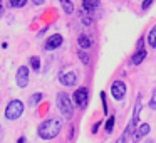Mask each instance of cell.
<instances>
[{"label": "cell", "instance_id": "6da1fadb", "mask_svg": "<svg viewBox=\"0 0 156 143\" xmlns=\"http://www.w3.org/2000/svg\"><path fill=\"white\" fill-rule=\"evenodd\" d=\"M62 130V119L61 118H47L37 126V135L41 140H54Z\"/></svg>", "mask_w": 156, "mask_h": 143}, {"label": "cell", "instance_id": "7a4b0ae2", "mask_svg": "<svg viewBox=\"0 0 156 143\" xmlns=\"http://www.w3.org/2000/svg\"><path fill=\"white\" fill-rule=\"evenodd\" d=\"M55 105L64 119H72L74 118V99L67 94L66 91H59L55 96Z\"/></svg>", "mask_w": 156, "mask_h": 143}, {"label": "cell", "instance_id": "3957f363", "mask_svg": "<svg viewBox=\"0 0 156 143\" xmlns=\"http://www.w3.org/2000/svg\"><path fill=\"white\" fill-rule=\"evenodd\" d=\"M24 109H25V105L20 99H10L5 106V118L9 121H17L24 115Z\"/></svg>", "mask_w": 156, "mask_h": 143}, {"label": "cell", "instance_id": "277c9868", "mask_svg": "<svg viewBox=\"0 0 156 143\" xmlns=\"http://www.w3.org/2000/svg\"><path fill=\"white\" fill-rule=\"evenodd\" d=\"M29 81H30V69H29V66H19L17 72H15V84L20 89H24L29 86Z\"/></svg>", "mask_w": 156, "mask_h": 143}, {"label": "cell", "instance_id": "5b68a950", "mask_svg": "<svg viewBox=\"0 0 156 143\" xmlns=\"http://www.w3.org/2000/svg\"><path fill=\"white\" fill-rule=\"evenodd\" d=\"M126 91H128V86H126V82L122 81V79H116V81H112L111 96L116 99V101H122L124 96H126Z\"/></svg>", "mask_w": 156, "mask_h": 143}, {"label": "cell", "instance_id": "8992f818", "mask_svg": "<svg viewBox=\"0 0 156 143\" xmlns=\"http://www.w3.org/2000/svg\"><path fill=\"white\" fill-rule=\"evenodd\" d=\"M72 99H74V105L77 106V108L84 109L86 106H87V101H89V89L84 88V86L77 88V89L74 91V96H72Z\"/></svg>", "mask_w": 156, "mask_h": 143}, {"label": "cell", "instance_id": "52a82bcc", "mask_svg": "<svg viewBox=\"0 0 156 143\" xmlns=\"http://www.w3.org/2000/svg\"><path fill=\"white\" fill-rule=\"evenodd\" d=\"M141 108H143V105H141V101H139V98H138V101H136V105H134V109H133L131 121L128 123V126H126V131H128L131 136H133V133H134V130L139 126V115H141Z\"/></svg>", "mask_w": 156, "mask_h": 143}, {"label": "cell", "instance_id": "ba28073f", "mask_svg": "<svg viewBox=\"0 0 156 143\" xmlns=\"http://www.w3.org/2000/svg\"><path fill=\"white\" fill-rule=\"evenodd\" d=\"M59 82L66 88H72L77 84V74L74 71H67V72H61L59 74Z\"/></svg>", "mask_w": 156, "mask_h": 143}, {"label": "cell", "instance_id": "9c48e42d", "mask_svg": "<svg viewBox=\"0 0 156 143\" xmlns=\"http://www.w3.org/2000/svg\"><path fill=\"white\" fill-rule=\"evenodd\" d=\"M62 42H64V37L61 34H52L47 37L44 47H45V51H55V49H59L62 46Z\"/></svg>", "mask_w": 156, "mask_h": 143}, {"label": "cell", "instance_id": "30bf717a", "mask_svg": "<svg viewBox=\"0 0 156 143\" xmlns=\"http://www.w3.org/2000/svg\"><path fill=\"white\" fill-rule=\"evenodd\" d=\"M149 131H151V126H149V123H141V125H139L138 128L134 130V133H133V141L138 143L139 140H141L143 136H146Z\"/></svg>", "mask_w": 156, "mask_h": 143}, {"label": "cell", "instance_id": "8fae6325", "mask_svg": "<svg viewBox=\"0 0 156 143\" xmlns=\"http://www.w3.org/2000/svg\"><path fill=\"white\" fill-rule=\"evenodd\" d=\"M146 56H148V54H146L144 49H139V51H136L134 54L131 56V64H133V66H139V64H141V62L146 59Z\"/></svg>", "mask_w": 156, "mask_h": 143}, {"label": "cell", "instance_id": "7c38bea8", "mask_svg": "<svg viewBox=\"0 0 156 143\" xmlns=\"http://www.w3.org/2000/svg\"><path fill=\"white\" fill-rule=\"evenodd\" d=\"M77 46H79V49H89L92 46V41H91V37L89 35H86V34H79L77 35Z\"/></svg>", "mask_w": 156, "mask_h": 143}, {"label": "cell", "instance_id": "4fadbf2b", "mask_svg": "<svg viewBox=\"0 0 156 143\" xmlns=\"http://www.w3.org/2000/svg\"><path fill=\"white\" fill-rule=\"evenodd\" d=\"M99 5H101V0H82V9L91 12V14L96 9H99Z\"/></svg>", "mask_w": 156, "mask_h": 143}, {"label": "cell", "instance_id": "5bb4252c", "mask_svg": "<svg viewBox=\"0 0 156 143\" xmlns=\"http://www.w3.org/2000/svg\"><path fill=\"white\" fill-rule=\"evenodd\" d=\"M146 42H148V46L151 49H156V25L148 32V35H146Z\"/></svg>", "mask_w": 156, "mask_h": 143}, {"label": "cell", "instance_id": "9a60e30c", "mask_svg": "<svg viewBox=\"0 0 156 143\" xmlns=\"http://www.w3.org/2000/svg\"><path fill=\"white\" fill-rule=\"evenodd\" d=\"M42 98H44V94H42V93H34V94H30V98H29V106L35 108V106L42 101Z\"/></svg>", "mask_w": 156, "mask_h": 143}, {"label": "cell", "instance_id": "2e32d148", "mask_svg": "<svg viewBox=\"0 0 156 143\" xmlns=\"http://www.w3.org/2000/svg\"><path fill=\"white\" fill-rule=\"evenodd\" d=\"M62 10H64V14L71 15L74 14V4H72V0H66V2H62Z\"/></svg>", "mask_w": 156, "mask_h": 143}, {"label": "cell", "instance_id": "e0dca14e", "mask_svg": "<svg viewBox=\"0 0 156 143\" xmlns=\"http://www.w3.org/2000/svg\"><path fill=\"white\" fill-rule=\"evenodd\" d=\"M114 125H116V116H109L108 119H106V133H112V130H114Z\"/></svg>", "mask_w": 156, "mask_h": 143}, {"label": "cell", "instance_id": "ac0fdd59", "mask_svg": "<svg viewBox=\"0 0 156 143\" xmlns=\"http://www.w3.org/2000/svg\"><path fill=\"white\" fill-rule=\"evenodd\" d=\"M27 0H9V7L10 9H22L25 7Z\"/></svg>", "mask_w": 156, "mask_h": 143}, {"label": "cell", "instance_id": "d6986e66", "mask_svg": "<svg viewBox=\"0 0 156 143\" xmlns=\"http://www.w3.org/2000/svg\"><path fill=\"white\" fill-rule=\"evenodd\" d=\"M89 14H91V12H87V10H84V9H82V12H81L82 24H86V25H91V24H92V17H91Z\"/></svg>", "mask_w": 156, "mask_h": 143}, {"label": "cell", "instance_id": "ffe728a7", "mask_svg": "<svg viewBox=\"0 0 156 143\" xmlns=\"http://www.w3.org/2000/svg\"><path fill=\"white\" fill-rule=\"evenodd\" d=\"M29 62H30V68L34 69V71H39V69H41V59H39L37 56H32V57L29 59Z\"/></svg>", "mask_w": 156, "mask_h": 143}, {"label": "cell", "instance_id": "44dd1931", "mask_svg": "<svg viewBox=\"0 0 156 143\" xmlns=\"http://www.w3.org/2000/svg\"><path fill=\"white\" fill-rule=\"evenodd\" d=\"M101 103H102V111H104V115L108 116V113H109V109H108V96H106V93L104 91H101Z\"/></svg>", "mask_w": 156, "mask_h": 143}, {"label": "cell", "instance_id": "7402d4cb", "mask_svg": "<svg viewBox=\"0 0 156 143\" xmlns=\"http://www.w3.org/2000/svg\"><path fill=\"white\" fill-rule=\"evenodd\" d=\"M77 56H79V59H81V61L84 62V64H89V56L86 54L84 49H79V51H77Z\"/></svg>", "mask_w": 156, "mask_h": 143}, {"label": "cell", "instance_id": "603a6c76", "mask_svg": "<svg viewBox=\"0 0 156 143\" xmlns=\"http://www.w3.org/2000/svg\"><path fill=\"white\" fill-rule=\"evenodd\" d=\"M129 136H131V135H129V133L124 130V131L121 133V136L118 138V141H116V143H128V138H129Z\"/></svg>", "mask_w": 156, "mask_h": 143}, {"label": "cell", "instance_id": "cb8c5ba5", "mask_svg": "<svg viewBox=\"0 0 156 143\" xmlns=\"http://www.w3.org/2000/svg\"><path fill=\"white\" fill-rule=\"evenodd\" d=\"M149 108H151V109H156V89H153V93H151V99H149Z\"/></svg>", "mask_w": 156, "mask_h": 143}, {"label": "cell", "instance_id": "d4e9b609", "mask_svg": "<svg viewBox=\"0 0 156 143\" xmlns=\"http://www.w3.org/2000/svg\"><path fill=\"white\" fill-rule=\"evenodd\" d=\"M153 2H154V0H143V2H141V9H143V10H148V9L151 7Z\"/></svg>", "mask_w": 156, "mask_h": 143}, {"label": "cell", "instance_id": "484cf974", "mask_svg": "<svg viewBox=\"0 0 156 143\" xmlns=\"http://www.w3.org/2000/svg\"><path fill=\"white\" fill-rule=\"evenodd\" d=\"M101 123H102V121H98L94 126H92V130H91V133H92V135H96V133L99 131V128H101Z\"/></svg>", "mask_w": 156, "mask_h": 143}, {"label": "cell", "instance_id": "4316f807", "mask_svg": "<svg viewBox=\"0 0 156 143\" xmlns=\"http://www.w3.org/2000/svg\"><path fill=\"white\" fill-rule=\"evenodd\" d=\"M143 46H144V39H139L138 41V44H136V51H139V49H143Z\"/></svg>", "mask_w": 156, "mask_h": 143}, {"label": "cell", "instance_id": "83f0119b", "mask_svg": "<svg viewBox=\"0 0 156 143\" xmlns=\"http://www.w3.org/2000/svg\"><path fill=\"white\" fill-rule=\"evenodd\" d=\"M44 2H45V0H32V4H34V5H42Z\"/></svg>", "mask_w": 156, "mask_h": 143}, {"label": "cell", "instance_id": "f1b7e54d", "mask_svg": "<svg viewBox=\"0 0 156 143\" xmlns=\"http://www.w3.org/2000/svg\"><path fill=\"white\" fill-rule=\"evenodd\" d=\"M2 12H4V2L0 0V15H2Z\"/></svg>", "mask_w": 156, "mask_h": 143}, {"label": "cell", "instance_id": "f546056e", "mask_svg": "<svg viewBox=\"0 0 156 143\" xmlns=\"http://www.w3.org/2000/svg\"><path fill=\"white\" fill-rule=\"evenodd\" d=\"M19 143H25V136H20V138H19Z\"/></svg>", "mask_w": 156, "mask_h": 143}, {"label": "cell", "instance_id": "4dcf8cb0", "mask_svg": "<svg viewBox=\"0 0 156 143\" xmlns=\"http://www.w3.org/2000/svg\"><path fill=\"white\" fill-rule=\"evenodd\" d=\"M59 2H61V4H62V2H66V0H59Z\"/></svg>", "mask_w": 156, "mask_h": 143}, {"label": "cell", "instance_id": "1f68e13d", "mask_svg": "<svg viewBox=\"0 0 156 143\" xmlns=\"http://www.w3.org/2000/svg\"><path fill=\"white\" fill-rule=\"evenodd\" d=\"M139 2H143V0H139Z\"/></svg>", "mask_w": 156, "mask_h": 143}]
</instances>
